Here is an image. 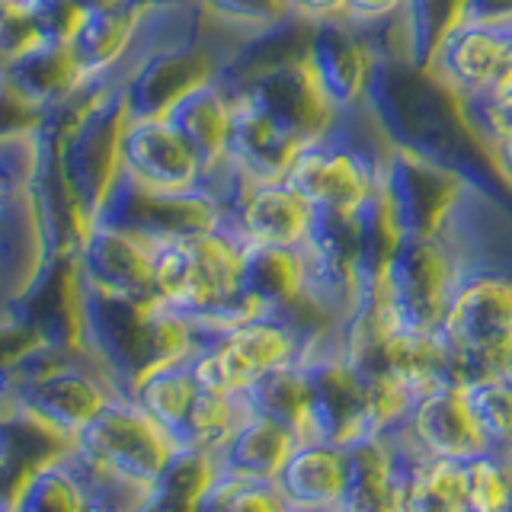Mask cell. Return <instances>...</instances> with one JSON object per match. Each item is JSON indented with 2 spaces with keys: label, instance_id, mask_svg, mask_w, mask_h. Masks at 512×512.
Returning <instances> with one entry per match:
<instances>
[{
  "label": "cell",
  "instance_id": "cell-7",
  "mask_svg": "<svg viewBox=\"0 0 512 512\" xmlns=\"http://www.w3.org/2000/svg\"><path fill=\"white\" fill-rule=\"evenodd\" d=\"M221 224L250 250H298L311 237L317 212L285 176L240 180L224 205Z\"/></svg>",
  "mask_w": 512,
  "mask_h": 512
},
{
  "label": "cell",
  "instance_id": "cell-19",
  "mask_svg": "<svg viewBox=\"0 0 512 512\" xmlns=\"http://www.w3.org/2000/svg\"><path fill=\"white\" fill-rule=\"evenodd\" d=\"M468 487L464 512H509L512 509V461L496 455H477L464 461Z\"/></svg>",
  "mask_w": 512,
  "mask_h": 512
},
{
  "label": "cell",
  "instance_id": "cell-9",
  "mask_svg": "<svg viewBox=\"0 0 512 512\" xmlns=\"http://www.w3.org/2000/svg\"><path fill=\"white\" fill-rule=\"evenodd\" d=\"M314 74L330 93V100L346 116L359 112L365 103L375 100L378 71H381V48L375 45L372 32H359L346 23L317 26L304 45Z\"/></svg>",
  "mask_w": 512,
  "mask_h": 512
},
{
  "label": "cell",
  "instance_id": "cell-20",
  "mask_svg": "<svg viewBox=\"0 0 512 512\" xmlns=\"http://www.w3.org/2000/svg\"><path fill=\"white\" fill-rule=\"evenodd\" d=\"M90 480H80L84 484V503H80V512H138L144 506V496L135 487L122 484V480H112L103 474L87 471Z\"/></svg>",
  "mask_w": 512,
  "mask_h": 512
},
{
  "label": "cell",
  "instance_id": "cell-4",
  "mask_svg": "<svg viewBox=\"0 0 512 512\" xmlns=\"http://www.w3.org/2000/svg\"><path fill=\"white\" fill-rule=\"evenodd\" d=\"M84 468L148 493L176 452L173 439L132 397H109V404L74 436Z\"/></svg>",
  "mask_w": 512,
  "mask_h": 512
},
{
  "label": "cell",
  "instance_id": "cell-3",
  "mask_svg": "<svg viewBox=\"0 0 512 512\" xmlns=\"http://www.w3.org/2000/svg\"><path fill=\"white\" fill-rule=\"evenodd\" d=\"M439 330L464 362L468 381L500 375L512 349V272L464 269Z\"/></svg>",
  "mask_w": 512,
  "mask_h": 512
},
{
  "label": "cell",
  "instance_id": "cell-8",
  "mask_svg": "<svg viewBox=\"0 0 512 512\" xmlns=\"http://www.w3.org/2000/svg\"><path fill=\"white\" fill-rule=\"evenodd\" d=\"M512 45V16L477 13L455 26L426 58L423 68L455 103L480 100L503 68Z\"/></svg>",
  "mask_w": 512,
  "mask_h": 512
},
{
  "label": "cell",
  "instance_id": "cell-22",
  "mask_svg": "<svg viewBox=\"0 0 512 512\" xmlns=\"http://www.w3.org/2000/svg\"><path fill=\"white\" fill-rule=\"evenodd\" d=\"M285 16L298 26H333V23H346V7L349 0H282Z\"/></svg>",
  "mask_w": 512,
  "mask_h": 512
},
{
  "label": "cell",
  "instance_id": "cell-2",
  "mask_svg": "<svg viewBox=\"0 0 512 512\" xmlns=\"http://www.w3.org/2000/svg\"><path fill=\"white\" fill-rule=\"evenodd\" d=\"M308 340L311 336L295 324L288 311H269L231 330L202 333L189 368L202 388L240 397L263 375L295 365Z\"/></svg>",
  "mask_w": 512,
  "mask_h": 512
},
{
  "label": "cell",
  "instance_id": "cell-6",
  "mask_svg": "<svg viewBox=\"0 0 512 512\" xmlns=\"http://www.w3.org/2000/svg\"><path fill=\"white\" fill-rule=\"evenodd\" d=\"M119 167L151 192H196L205 189L208 176L205 157L170 116L125 119Z\"/></svg>",
  "mask_w": 512,
  "mask_h": 512
},
{
  "label": "cell",
  "instance_id": "cell-24",
  "mask_svg": "<svg viewBox=\"0 0 512 512\" xmlns=\"http://www.w3.org/2000/svg\"><path fill=\"white\" fill-rule=\"evenodd\" d=\"M496 378H503V381L509 384V388H512V349H509V356H506V362L500 365V375H496Z\"/></svg>",
  "mask_w": 512,
  "mask_h": 512
},
{
  "label": "cell",
  "instance_id": "cell-11",
  "mask_svg": "<svg viewBox=\"0 0 512 512\" xmlns=\"http://www.w3.org/2000/svg\"><path fill=\"white\" fill-rule=\"evenodd\" d=\"M231 103H234V84L221 64V71L205 77L202 84L189 87L180 100L164 112V116H170L186 132V138L196 144L208 170L228 160Z\"/></svg>",
  "mask_w": 512,
  "mask_h": 512
},
{
  "label": "cell",
  "instance_id": "cell-15",
  "mask_svg": "<svg viewBox=\"0 0 512 512\" xmlns=\"http://www.w3.org/2000/svg\"><path fill=\"white\" fill-rule=\"evenodd\" d=\"M199 391H202V384L196 375H192L189 359H186V362H173V365H164V368H157V372H151L135 388L132 400L167 432L173 445L180 448Z\"/></svg>",
  "mask_w": 512,
  "mask_h": 512
},
{
  "label": "cell",
  "instance_id": "cell-16",
  "mask_svg": "<svg viewBox=\"0 0 512 512\" xmlns=\"http://www.w3.org/2000/svg\"><path fill=\"white\" fill-rule=\"evenodd\" d=\"M464 391L487 442V455L512 461V388L503 378H474L464 381Z\"/></svg>",
  "mask_w": 512,
  "mask_h": 512
},
{
  "label": "cell",
  "instance_id": "cell-18",
  "mask_svg": "<svg viewBox=\"0 0 512 512\" xmlns=\"http://www.w3.org/2000/svg\"><path fill=\"white\" fill-rule=\"evenodd\" d=\"M192 512H292L269 480H247L234 474H215Z\"/></svg>",
  "mask_w": 512,
  "mask_h": 512
},
{
  "label": "cell",
  "instance_id": "cell-21",
  "mask_svg": "<svg viewBox=\"0 0 512 512\" xmlns=\"http://www.w3.org/2000/svg\"><path fill=\"white\" fill-rule=\"evenodd\" d=\"M410 0H349L346 7V26L359 29V32H372V36H381V32L394 29L400 20H404Z\"/></svg>",
  "mask_w": 512,
  "mask_h": 512
},
{
  "label": "cell",
  "instance_id": "cell-23",
  "mask_svg": "<svg viewBox=\"0 0 512 512\" xmlns=\"http://www.w3.org/2000/svg\"><path fill=\"white\" fill-rule=\"evenodd\" d=\"M487 106H496V109H503V112H512V45H509V52H506V61H503V68L496 71L493 77V84L487 87V93L480 96Z\"/></svg>",
  "mask_w": 512,
  "mask_h": 512
},
{
  "label": "cell",
  "instance_id": "cell-5",
  "mask_svg": "<svg viewBox=\"0 0 512 512\" xmlns=\"http://www.w3.org/2000/svg\"><path fill=\"white\" fill-rule=\"evenodd\" d=\"M68 260L87 288L112 298H157L151 276V240L125 224L93 218L71 240Z\"/></svg>",
  "mask_w": 512,
  "mask_h": 512
},
{
  "label": "cell",
  "instance_id": "cell-13",
  "mask_svg": "<svg viewBox=\"0 0 512 512\" xmlns=\"http://www.w3.org/2000/svg\"><path fill=\"white\" fill-rule=\"evenodd\" d=\"M295 448H298L295 436L282 423L244 410L237 429L231 432V439L218 448L221 452L218 474L269 480V484H276V477L282 474L285 461L292 458Z\"/></svg>",
  "mask_w": 512,
  "mask_h": 512
},
{
  "label": "cell",
  "instance_id": "cell-17",
  "mask_svg": "<svg viewBox=\"0 0 512 512\" xmlns=\"http://www.w3.org/2000/svg\"><path fill=\"white\" fill-rule=\"evenodd\" d=\"M80 503H84V484L58 458L26 477L10 512H80Z\"/></svg>",
  "mask_w": 512,
  "mask_h": 512
},
{
  "label": "cell",
  "instance_id": "cell-1",
  "mask_svg": "<svg viewBox=\"0 0 512 512\" xmlns=\"http://www.w3.org/2000/svg\"><path fill=\"white\" fill-rule=\"evenodd\" d=\"M356 116V112H352ZM352 116H346L333 132L308 141L285 170L301 199L317 215L330 218H362L372 208L391 154H378L352 132Z\"/></svg>",
  "mask_w": 512,
  "mask_h": 512
},
{
  "label": "cell",
  "instance_id": "cell-10",
  "mask_svg": "<svg viewBox=\"0 0 512 512\" xmlns=\"http://www.w3.org/2000/svg\"><path fill=\"white\" fill-rule=\"evenodd\" d=\"M407 429L416 445L432 458L471 461L477 455H487V442L477 429L464 384H452V388H439L416 397Z\"/></svg>",
  "mask_w": 512,
  "mask_h": 512
},
{
  "label": "cell",
  "instance_id": "cell-12",
  "mask_svg": "<svg viewBox=\"0 0 512 512\" xmlns=\"http://www.w3.org/2000/svg\"><path fill=\"white\" fill-rule=\"evenodd\" d=\"M276 487L292 512H336L346 490V458L333 445H301L285 461Z\"/></svg>",
  "mask_w": 512,
  "mask_h": 512
},
{
  "label": "cell",
  "instance_id": "cell-14",
  "mask_svg": "<svg viewBox=\"0 0 512 512\" xmlns=\"http://www.w3.org/2000/svg\"><path fill=\"white\" fill-rule=\"evenodd\" d=\"M346 490L336 512H394V455L384 436L343 448Z\"/></svg>",
  "mask_w": 512,
  "mask_h": 512
}]
</instances>
